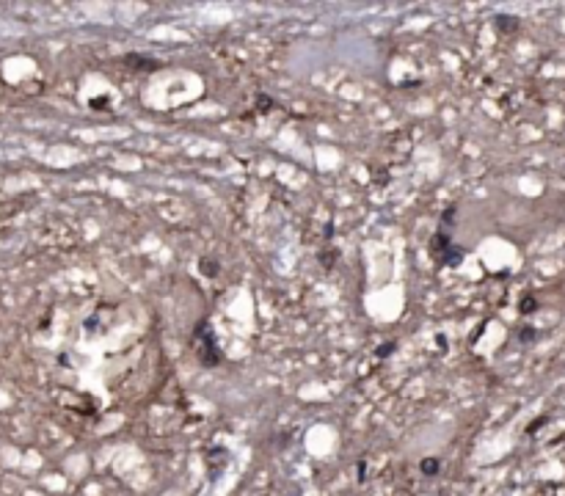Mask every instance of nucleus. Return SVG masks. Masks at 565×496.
<instances>
[{
  "instance_id": "obj_8",
  "label": "nucleus",
  "mask_w": 565,
  "mask_h": 496,
  "mask_svg": "<svg viewBox=\"0 0 565 496\" xmlns=\"http://www.w3.org/2000/svg\"><path fill=\"white\" fill-rule=\"evenodd\" d=\"M202 270H204V273H210V276H213L218 268H213V265H210V259H202Z\"/></svg>"
},
{
  "instance_id": "obj_6",
  "label": "nucleus",
  "mask_w": 565,
  "mask_h": 496,
  "mask_svg": "<svg viewBox=\"0 0 565 496\" xmlns=\"http://www.w3.org/2000/svg\"><path fill=\"white\" fill-rule=\"evenodd\" d=\"M538 339V331L532 328V325H524L521 331H518V342L521 345H530V342H535Z\"/></svg>"
},
{
  "instance_id": "obj_9",
  "label": "nucleus",
  "mask_w": 565,
  "mask_h": 496,
  "mask_svg": "<svg viewBox=\"0 0 565 496\" xmlns=\"http://www.w3.org/2000/svg\"><path fill=\"white\" fill-rule=\"evenodd\" d=\"M394 350V345H381V350H378V356H381V359H383V356H389V353H392Z\"/></svg>"
},
{
  "instance_id": "obj_2",
  "label": "nucleus",
  "mask_w": 565,
  "mask_h": 496,
  "mask_svg": "<svg viewBox=\"0 0 565 496\" xmlns=\"http://www.w3.org/2000/svg\"><path fill=\"white\" fill-rule=\"evenodd\" d=\"M433 257L439 259L441 265H460V259H463V248H460L458 243H452L450 232H444V229H439V232L433 234Z\"/></svg>"
},
{
  "instance_id": "obj_7",
  "label": "nucleus",
  "mask_w": 565,
  "mask_h": 496,
  "mask_svg": "<svg viewBox=\"0 0 565 496\" xmlns=\"http://www.w3.org/2000/svg\"><path fill=\"white\" fill-rule=\"evenodd\" d=\"M439 469H441V463H439L436 458H425V460H422V472H425V474H436Z\"/></svg>"
},
{
  "instance_id": "obj_1",
  "label": "nucleus",
  "mask_w": 565,
  "mask_h": 496,
  "mask_svg": "<svg viewBox=\"0 0 565 496\" xmlns=\"http://www.w3.org/2000/svg\"><path fill=\"white\" fill-rule=\"evenodd\" d=\"M193 345H196V359H199V364H202V367L221 364V359H224V356L218 353V342H215V334L210 331L207 320H202V323H199V328L193 331Z\"/></svg>"
},
{
  "instance_id": "obj_5",
  "label": "nucleus",
  "mask_w": 565,
  "mask_h": 496,
  "mask_svg": "<svg viewBox=\"0 0 565 496\" xmlns=\"http://www.w3.org/2000/svg\"><path fill=\"white\" fill-rule=\"evenodd\" d=\"M455 215H458V207H455V204H450V207L444 209V215H441V226H439V229L450 232V229H452V223H455Z\"/></svg>"
},
{
  "instance_id": "obj_4",
  "label": "nucleus",
  "mask_w": 565,
  "mask_h": 496,
  "mask_svg": "<svg viewBox=\"0 0 565 496\" xmlns=\"http://www.w3.org/2000/svg\"><path fill=\"white\" fill-rule=\"evenodd\" d=\"M518 311H521V314H535V311H538V298L527 293L521 298V303H518Z\"/></svg>"
},
{
  "instance_id": "obj_3",
  "label": "nucleus",
  "mask_w": 565,
  "mask_h": 496,
  "mask_svg": "<svg viewBox=\"0 0 565 496\" xmlns=\"http://www.w3.org/2000/svg\"><path fill=\"white\" fill-rule=\"evenodd\" d=\"M494 22H496V28H499L502 33H513V30L518 28V19L510 17V14H499V17H494Z\"/></svg>"
}]
</instances>
